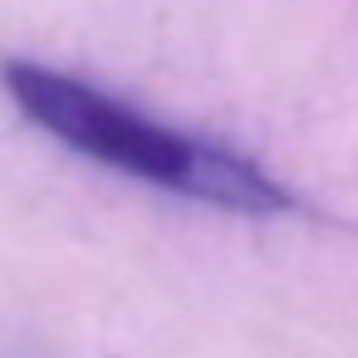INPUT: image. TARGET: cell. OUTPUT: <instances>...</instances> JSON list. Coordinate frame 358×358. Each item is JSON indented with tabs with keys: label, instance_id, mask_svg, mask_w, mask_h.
Instances as JSON below:
<instances>
[{
	"label": "cell",
	"instance_id": "cell-1",
	"mask_svg": "<svg viewBox=\"0 0 358 358\" xmlns=\"http://www.w3.org/2000/svg\"><path fill=\"white\" fill-rule=\"evenodd\" d=\"M6 94L50 138H59L64 148L94 157L123 177L152 182L162 192L192 196V201H206L221 211L265 216V211L289 206L285 187L270 182L250 157L216 148V143H201L192 133H177V128L138 113L133 103H123V99H113L74 74L15 59V64H6Z\"/></svg>",
	"mask_w": 358,
	"mask_h": 358
}]
</instances>
